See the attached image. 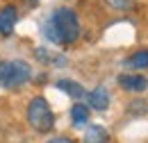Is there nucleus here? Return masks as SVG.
<instances>
[{
	"label": "nucleus",
	"mask_w": 148,
	"mask_h": 143,
	"mask_svg": "<svg viewBox=\"0 0 148 143\" xmlns=\"http://www.w3.org/2000/svg\"><path fill=\"white\" fill-rule=\"evenodd\" d=\"M130 68H148V50H137L125 59Z\"/></svg>",
	"instance_id": "obj_10"
},
{
	"label": "nucleus",
	"mask_w": 148,
	"mask_h": 143,
	"mask_svg": "<svg viewBox=\"0 0 148 143\" xmlns=\"http://www.w3.org/2000/svg\"><path fill=\"white\" fill-rule=\"evenodd\" d=\"M46 143H75L73 139H69V136H55V139H50V141Z\"/></svg>",
	"instance_id": "obj_13"
},
{
	"label": "nucleus",
	"mask_w": 148,
	"mask_h": 143,
	"mask_svg": "<svg viewBox=\"0 0 148 143\" xmlns=\"http://www.w3.org/2000/svg\"><path fill=\"white\" fill-rule=\"evenodd\" d=\"M82 143H110V132L103 125H89Z\"/></svg>",
	"instance_id": "obj_7"
},
{
	"label": "nucleus",
	"mask_w": 148,
	"mask_h": 143,
	"mask_svg": "<svg viewBox=\"0 0 148 143\" xmlns=\"http://www.w3.org/2000/svg\"><path fill=\"white\" fill-rule=\"evenodd\" d=\"M89 107L96 109V111H105L110 107V93H107V89L98 86V89L89 91Z\"/></svg>",
	"instance_id": "obj_6"
},
{
	"label": "nucleus",
	"mask_w": 148,
	"mask_h": 143,
	"mask_svg": "<svg viewBox=\"0 0 148 143\" xmlns=\"http://www.w3.org/2000/svg\"><path fill=\"white\" fill-rule=\"evenodd\" d=\"M30 77H32V68L23 59L2 61L0 64V86H5V89H18Z\"/></svg>",
	"instance_id": "obj_3"
},
{
	"label": "nucleus",
	"mask_w": 148,
	"mask_h": 143,
	"mask_svg": "<svg viewBox=\"0 0 148 143\" xmlns=\"http://www.w3.org/2000/svg\"><path fill=\"white\" fill-rule=\"evenodd\" d=\"M107 5L119 9V12H128V9L134 7V0H107Z\"/></svg>",
	"instance_id": "obj_11"
},
{
	"label": "nucleus",
	"mask_w": 148,
	"mask_h": 143,
	"mask_svg": "<svg viewBox=\"0 0 148 143\" xmlns=\"http://www.w3.org/2000/svg\"><path fill=\"white\" fill-rule=\"evenodd\" d=\"M130 111H132V114H148V102L146 100L132 102V105H130Z\"/></svg>",
	"instance_id": "obj_12"
},
{
	"label": "nucleus",
	"mask_w": 148,
	"mask_h": 143,
	"mask_svg": "<svg viewBox=\"0 0 148 143\" xmlns=\"http://www.w3.org/2000/svg\"><path fill=\"white\" fill-rule=\"evenodd\" d=\"M119 84L121 89L130 91V93H141V91L148 89V80L144 75H137V73H125L119 77Z\"/></svg>",
	"instance_id": "obj_5"
},
{
	"label": "nucleus",
	"mask_w": 148,
	"mask_h": 143,
	"mask_svg": "<svg viewBox=\"0 0 148 143\" xmlns=\"http://www.w3.org/2000/svg\"><path fill=\"white\" fill-rule=\"evenodd\" d=\"M16 23H18V9H16L14 5H5V7L0 9V34L9 36L14 32Z\"/></svg>",
	"instance_id": "obj_4"
},
{
	"label": "nucleus",
	"mask_w": 148,
	"mask_h": 143,
	"mask_svg": "<svg viewBox=\"0 0 148 143\" xmlns=\"http://www.w3.org/2000/svg\"><path fill=\"white\" fill-rule=\"evenodd\" d=\"M27 123H30V127L34 132H41V134H46V132H50L55 127V114H53V109H50L48 100L43 95H37V98L30 100V105H27Z\"/></svg>",
	"instance_id": "obj_2"
},
{
	"label": "nucleus",
	"mask_w": 148,
	"mask_h": 143,
	"mask_svg": "<svg viewBox=\"0 0 148 143\" xmlns=\"http://www.w3.org/2000/svg\"><path fill=\"white\" fill-rule=\"evenodd\" d=\"M57 89L66 91L71 98H75V100H80L82 95H84V89H82V84H77V82H73V80H59L57 82Z\"/></svg>",
	"instance_id": "obj_9"
},
{
	"label": "nucleus",
	"mask_w": 148,
	"mask_h": 143,
	"mask_svg": "<svg viewBox=\"0 0 148 143\" xmlns=\"http://www.w3.org/2000/svg\"><path fill=\"white\" fill-rule=\"evenodd\" d=\"M71 121H73V125L75 127H82V125H87L89 123V107L87 105H73L71 107Z\"/></svg>",
	"instance_id": "obj_8"
},
{
	"label": "nucleus",
	"mask_w": 148,
	"mask_h": 143,
	"mask_svg": "<svg viewBox=\"0 0 148 143\" xmlns=\"http://www.w3.org/2000/svg\"><path fill=\"white\" fill-rule=\"evenodd\" d=\"M46 39L57 46H71L80 36V20L71 7H59L53 12V16L43 25Z\"/></svg>",
	"instance_id": "obj_1"
}]
</instances>
